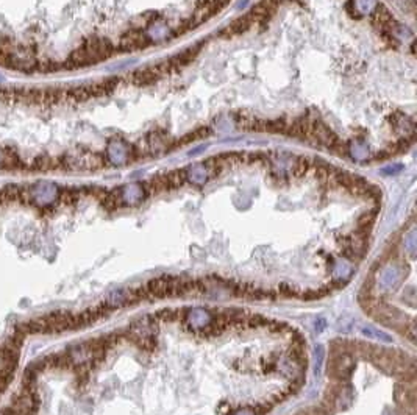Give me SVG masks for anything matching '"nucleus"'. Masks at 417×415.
Instances as JSON below:
<instances>
[{"instance_id":"nucleus-2","label":"nucleus","mask_w":417,"mask_h":415,"mask_svg":"<svg viewBox=\"0 0 417 415\" xmlns=\"http://www.w3.org/2000/svg\"><path fill=\"white\" fill-rule=\"evenodd\" d=\"M400 276H402V272L399 267L396 265H389L386 267L383 272H381V276H380V286L383 289H394L399 283H400Z\"/></svg>"},{"instance_id":"nucleus-1","label":"nucleus","mask_w":417,"mask_h":415,"mask_svg":"<svg viewBox=\"0 0 417 415\" xmlns=\"http://www.w3.org/2000/svg\"><path fill=\"white\" fill-rule=\"evenodd\" d=\"M57 195H58V188L50 181H39L33 184L30 189V198L39 206L53 203Z\"/></svg>"},{"instance_id":"nucleus-4","label":"nucleus","mask_w":417,"mask_h":415,"mask_svg":"<svg viewBox=\"0 0 417 415\" xmlns=\"http://www.w3.org/2000/svg\"><path fill=\"white\" fill-rule=\"evenodd\" d=\"M188 321L192 328H205L210 325L211 315L203 309H192L188 315Z\"/></svg>"},{"instance_id":"nucleus-8","label":"nucleus","mask_w":417,"mask_h":415,"mask_svg":"<svg viewBox=\"0 0 417 415\" xmlns=\"http://www.w3.org/2000/svg\"><path fill=\"white\" fill-rule=\"evenodd\" d=\"M4 163H5V153L0 150V166H2Z\"/></svg>"},{"instance_id":"nucleus-7","label":"nucleus","mask_w":417,"mask_h":415,"mask_svg":"<svg viewBox=\"0 0 417 415\" xmlns=\"http://www.w3.org/2000/svg\"><path fill=\"white\" fill-rule=\"evenodd\" d=\"M363 334L367 336L369 339H378V340L381 339L383 342H391V337L387 334H384V333H381V331H378L375 328H364Z\"/></svg>"},{"instance_id":"nucleus-9","label":"nucleus","mask_w":417,"mask_h":415,"mask_svg":"<svg viewBox=\"0 0 417 415\" xmlns=\"http://www.w3.org/2000/svg\"><path fill=\"white\" fill-rule=\"evenodd\" d=\"M235 415H253V413L248 412V410H239V412H236Z\"/></svg>"},{"instance_id":"nucleus-10","label":"nucleus","mask_w":417,"mask_h":415,"mask_svg":"<svg viewBox=\"0 0 417 415\" xmlns=\"http://www.w3.org/2000/svg\"><path fill=\"white\" fill-rule=\"evenodd\" d=\"M4 81H5V78H4L2 75H0V83H4Z\"/></svg>"},{"instance_id":"nucleus-5","label":"nucleus","mask_w":417,"mask_h":415,"mask_svg":"<svg viewBox=\"0 0 417 415\" xmlns=\"http://www.w3.org/2000/svg\"><path fill=\"white\" fill-rule=\"evenodd\" d=\"M108 153H109V159L113 161L114 164H122L125 163L127 159V149L121 144V142H113L108 149Z\"/></svg>"},{"instance_id":"nucleus-6","label":"nucleus","mask_w":417,"mask_h":415,"mask_svg":"<svg viewBox=\"0 0 417 415\" xmlns=\"http://www.w3.org/2000/svg\"><path fill=\"white\" fill-rule=\"evenodd\" d=\"M122 198L127 201V203H136L137 200L143 198V191L139 189L136 184H131V186H127L124 191H122Z\"/></svg>"},{"instance_id":"nucleus-3","label":"nucleus","mask_w":417,"mask_h":415,"mask_svg":"<svg viewBox=\"0 0 417 415\" xmlns=\"http://www.w3.org/2000/svg\"><path fill=\"white\" fill-rule=\"evenodd\" d=\"M121 45L125 50H139L143 47H147L149 39H147V36H144L141 33H128L122 38Z\"/></svg>"}]
</instances>
